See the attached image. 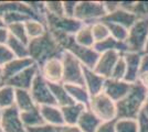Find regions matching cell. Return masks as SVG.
<instances>
[{
  "mask_svg": "<svg viewBox=\"0 0 148 132\" xmlns=\"http://www.w3.org/2000/svg\"><path fill=\"white\" fill-rule=\"evenodd\" d=\"M148 99V90L138 82L132 84L128 94L116 102L117 119H137Z\"/></svg>",
  "mask_w": 148,
  "mask_h": 132,
  "instance_id": "cell-1",
  "label": "cell"
},
{
  "mask_svg": "<svg viewBox=\"0 0 148 132\" xmlns=\"http://www.w3.org/2000/svg\"><path fill=\"white\" fill-rule=\"evenodd\" d=\"M28 51L29 57L39 66H41L50 58L61 57L65 52L59 46L49 30L42 37L30 40L28 43Z\"/></svg>",
  "mask_w": 148,
  "mask_h": 132,
  "instance_id": "cell-2",
  "label": "cell"
},
{
  "mask_svg": "<svg viewBox=\"0 0 148 132\" xmlns=\"http://www.w3.org/2000/svg\"><path fill=\"white\" fill-rule=\"evenodd\" d=\"M127 52L145 53L148 44V19H138L128 30L126 40Z\"/></svg>",
  "mask_w": 148,
  "mask_h": 132,
  "instance_id": "cell-3",
  "label": "cell"
},
{
  "mask_svg": "<svg viewBox=\"0 0 148 132\" xmlns=\"http://www.w3.org/2000/svg\"><path fill=\"white\" fill-rule=\"evenodd\" d=\"M87 108L92 111L102 122L117 120V106L116 102L107 97L104 93H101L91 98Z\"/></svg>",
  "mask_w": 148,
  "mask_h": 132,
  "instance_id": "cell-4",
  "label": "cell"
},
{
  "mask_svg": "<svg viewBox=\"0 0 148 132\" xmlns=\"http://www.w3.org/2000/svg\"><path fill=\"white\" fill-rule=\"evenodd\" d=\"M63 63V84L84 85V66L72 53L65 51L62 54Z\"/></svg>",
  "mask_w": 148,
  "mask_h": 132,
  "instance_id": "cell-5",
  "label": "cell"
},
{
  "mask_svg": "<svg viewBox=\"0 0 148 132\" xmlns=\"http://www.w3.org/2000/svg\"><path fill=\"white\" fill-rule=\"evenodd\" d=\"M106 16L103 1H79L75 10L74 18L81 21L83 24H93L103 20Z\"/></svg>",
  "mask_w": 148,
  "mask_h": 132,
  "instance_id": "cell-6",
  "label": "cell"
},
{
  "mask_svg": "<svg viewBox=\"0 0 148 132\" xmlns=\"http://www.w3.org/2000/svg\"><path fill=\"white\" fill-rule=\"evenodd\" d=\"M44 21L47 23L49 31H58L63 32L70 35H74L76 32L83 26V23L75 18H69V17H54L45 14Z\"/></svg>",
  "mask_w": 148,
  "mask_h": 132,
  "instance_id": "cell-7",
  "label": "cell"
},
{
  "mask_svg": "<svg viewBox=\"0 0 148 132\" xmlns=\"http://www.w3.org/2000/svg\"><path fill=\"white\" fill-rule=\"evenodd\" d=\"M30 93L38 107L48 106V105H56L52 91H51L50 84L44 79L40 73L36 77L34 82L31 86Z\"/></svg>",
  "mask_w": 148,
  "mask_h": 132,
  "instance_id": "cell-8",
  "label": "cell"
},
{
  "mask_svg": "<svg viewBox=\"0 0 148 132\" xmlns=\"http://www.w3.org/2000/svg\"><path fill=\"white\" fill-rule=\"evenodd\" d=\"M40 67V74L50 84L63 82V63L61 57H53L44 62Z\"/></svg>",
  "mask_w": 148,
  "mask_h": 132,
  "instance_id": "cell-9",
  "label": "cell"
},
{
  "mask_svg": "<svg viewBox=\"0 0 148 132\" xmlns=\"http://www.w3.org/2000/svg\"><path fill=\"white\" fill-rule=\"evenodd\" d=\"M40 73V67L37 64H33L32 66L25 68L18 75L13 76L12 78L6 81L5 84L13 87L14 89H25V90H30L32 84L34 82L36 77Z\"/></svg>",
  "mask_w": 148,
  "mask_h": 132,
  "instance_id": "cell-10",
  "label": "cell"
},
{
  "mask_svg": "<svg viewBox=\"0 0 148 132\" xmlns=\"http://www.w3.org/2000/svg\"><path fill=\"white\" fill-rule=\"evenodd\" d=\"M0 123L5 132H27L21 119V112L14 106L2 110Z\"/></svg>",
  "mask_w": 148,
  "mask_h": 132,
  "instance_id": "cell-11",
  "label": "cell"
},
{
  "mask_svg": "<svg viewBox=\"0 0 148 132\" xmlns=\"http://www.w3.org/2000/svg\"><path fill=\"white\" fill-rule=\"evenodd\" d=\"M121 56H122V53H119L117 51L102 53V54H99V60H97V62L95 64V67L93 69L99 75L103 76L105 78H110L112 75V72H113V69H114Z\"/></svg>",
  "mask_w": 148,
  "mask_h": 132,
  "instance_id": "cell-12",
  "label": "cell"
},
{
  "mask_svg": "<svg viewBox=\"0 0 148 132\" xmlns=\"http://www.w3.org/2000/svg\"><path fill=\"white\" fill-rule=\"evenodd\" d=\"M132 84L126 81H118L114 78H106L103 91L107 97H110L112 100L118 102L122 100L130 90Z\"/></svg>",
  "mask_w": 148,
  "mask_h": 132,
  "instance_id": "cell-13",
  "label": "cell"
},
{
  "mask_svg": "<svg viewBox=\"0 0 148 132\" xmlns=\"http://www.w3.org/2000/svg\"><path fill=\"white\" fill-rule=\"evenodd\" d=\"M68 52L72 53L74 56L76 57L79 61L81 62V64L86 67V68L93 69L95 67V64L97 62L99 57V54L94 50V47H84L74 43L69 47Z\"/></svg>",
  "mask_w": 148,
  "mask_h": 132,
  "instance_id": "cell-14",
  "label": "cell"
},
{
  "mask_svg": "<svg viewBox=\"0 0 148 132\" xmlns=\"http://www.w3.org/2000/svg\"><path fill=\"white\" fill-rule=\"evenodd\" d=\"M143 53L136 52H126L123 56L126 62V77L125 81L130 84L138 82L140 75V61H142Z\"/></svg>",
  "mask_w": 148,
  "mask_h": 132,
  "instance_id": "cell-15",
  "label": "cell"
},
{
  "mask_svg": "<svg viewBox=\"0 0 148 132\" xmlns=\"http://www.w3.org/2000/svg\"><path fill=\"white\" fill-rule=\"evenodd\" d=\"M106 78L99 75L94 69L84 67V86L91 96H95L103 91Z\"/></svg>",
  "mask_w": 148,
  "mask_h": 132,
  "instance_id": "cell-16",
  "label": "cell"
},
{
  "mask_svg": "<svg viewBox=\"0 0 148 132\" xmlns=\"http://www.w3.org/2000/svg\"><path fill=\"white\" fill-rule=\"evenodd\" d=\"M33 64H36L30 57H25V58H20V57H14L11 60L9 63H7L3 67V77H5V83L6 81L12 78L13 76L18 75L19 73H21L25 68L32 66Z\"/></svg>",
  "mask_w": 148,
  "mask_h": 132,
  "instance_id": "cell-17",
  "label": "cell"
},
{
  "mask_svg": "<svg viewBox=\"0 0 148 132\" xmlns=\"http://www.w3.org/2000/svg\"><path fill=\"white\" fill-rule=\"evenodd\" d=\"M137 20H138V18L134 13L130 12V11H127L123 8H119L115 12L106 14L103 18V21H105V22H112V23L123 25L125 28H127L128 30Z\"/></svg>",
  "mask_w": 148,
  "mask_h": 132,
  "instance_id": "cell-18",
  "label": "cell"
},
{
  "mask_svg": "<svg viewBox=\"0 0 148 132\" xmlns=\"http://www.w3.org/2000/svg\"><path fill=\"white\" fill-rule=\"evenodd\" d=\"M40 112L42 116L44 123L50 125L52 127H59L64 125V119H63V113H62L61 108L56 105H48V106H41Z\"/></svg>",
  "mask_w": 148,
  "mask_h": 132,
  "instance_id": "cell-19",
  "label": "cell"
},
{
  "mask_svg": "<svg viewBox=\"0 0 148 132\" xmlns=\"http://www.w3.org/2000/svg\"><path fill=\"white\" fill-rule=\"evenodd\" d=\"M86 109V106L81 105V104H76V102H73V104L65 106V107H62L61 110L62 113H63L64 123H66V125H77L81 116L83 114V112Z\"/></svg>",
  "mask_w": 148,
  "mask_h": 132,
  "instance_id": "cell-20",
  "label": "cell"
},
{
  "mask_svg": "<svg viewBox=\"0 0 148 132\" xmlns=\"http://www.w3.org/2000/svg\"><path fill=\"white\" fill-rule=\"evenodd\" d=\"M101 123H102V121L87 108L81 116L76 126L80 128L82 132H96L99 127L101 126Z\"/></svg>",
  "mask_w": 148,
  "mask_h": 132,
  "instance_id": "cell-21",
  "label": "cell"
},
{
  "mask_svg": "<svg viewBox=\"0 0 148 132\" xmlns=\"http://www.w3.org/2000/svg\"><path fill=\"white\" fill-rule=\"evenodd\" d=\"M50 84V83H49ZM51 87V91L53 95V98L56 100V106L60 108L69 106L71 104H73L74 101L72 100L71 96L69 95V91L65 85L63 83H58V84H50Z\"/></svg>",
  "mask_w": 148,
  "mask_h": 132,
  "instance_id": "cell-22",
  "label": "cell"
},
{
  "mask_svg": "<svg viewBox=\"0 0 148 132\" xmlns=\"http://www.w3.org/2000/svg\"><path fill=\"white\" fill-rule=\"evenodd\" d=\"M14 107L18 109L20 112H23L27 110H30L38 107L36 102L31 96L30 90L25 89H16V100H14Z\"/></svg>",
  "mask_w": 148,
  "mask_h": 132,
  "instance_id": "cell-23",
  "label": "cell"
},
{
  "mask_svg": "<svg viewBox=\"0 0 148 132\" xmlns=\"http://www.w3.org/2000/svg\"><path fill=\"white\" fill-rule=\"evenodd\" d=\"M69 95L71 96L72 100L76 104H81L84 106H88L92 96L87 91L84 85H65Z\"/></svg>",
  "mask_w": 148,
  "mask_h": 132,
  "instance_id": "cell-24",
  "label": "cell"
},
{
  "mask_svg": "<svg viewBox=\"0 0 148 132\" xmlns=\"http://www.w3.org/2000/svg\"><path fill=\"white\" fill-rule=\"evenodd\" d=\"M94 50L96 51L99 54H102L105 52H111V51H117L119 53L124 54V53L127 52V47H126V44L124 42H118L115 39L110 37L104 41L96 42L94 45Z\"/></svg>",
  "mask_w": 148,
  "mask_h": 132,
  "instance_id": "cell-25",
  "label": "cell"
},
{
  "mask_svg": "<svg viewBox=\"0 0 148 132\" xmlns=\"http://www.w3.org/2000/svg\"><path fill=\"white\" fill-rule=\"evenodd\" d=\"M25 25L29 40L40 38L48 32V26H47L45 21H43V20L30 19L27 22H25Z\"/></svg>",
  "mask_w": 148,
  "mask_h": 132,
  "instance_id": "cell-26",
  "label": "cell"
},
{
  "mask_svg": "<svg viewBox=\"0 0 148 132\" xmlns=\"http://www.w3.org/2000/svg\"><path fill=\"white\" fill-rule=\"evenodd\" d=\"M74 41L77 45H81V46L94 47L95 40L93 37L91 24H83V26L74 34Z\"/></svg>",
  "mask_w": 148,
  "mask_h": 132,
  "instance_id": "cell-27",
  "label": "cell"
},
{
  "mask_svg": "<svg viewBox=\"0 0 148 132\" xmlns=\"http://www.w3.org/2000/svg\"><path fill=\"white\" fill-rule=\"evenodd\" d=\"M21 119H22V122L25 125V129L33 128V127L40 126V125L44 123L39 107H36L33 108V109H30V110L21 112Z\"/></svg>",
  "mask_w": 148,
  "mask_h": 132,
  "instance_id": "cell-28",
  "label": "cell"
},
{
  "mask_svg": "<svg viewBox=\"0 0 148 132\" xmlns=\"http://www.w3.org/2000/svg\"><path fill=\"white\" fill-rule=\"evenodd\" d=\"M16 100V89L5 84L0 87V109L5 110L14 106Z\"/></svg>",
  "mask_w": 148,
  "mask_h": 132,
  "instance_id": "cell-29",
  "label": "cell"
},
{
  "mask_svg": "<svg viewBox=\"0 0 148 132\" xmlns=\"http://www.w3.org/2000/svg\"><path fill=\"white\" fill-rule=\"evenodd\" d=\"M7 46L9 47V50L11 51L14 57H20V58H25L29 57V51H28V44L20 41L18 39L13 38L10 35V38L7 42Z\"/></svg>",
  "mask_w": 148,
  "mask_h": 132,
  "instance_id": "cell-30",
  "label": "cell"
},
{
  "mask_svg": "<svg viewBox=\"0 0 148 132\" xmlns=\"http://www.w3.org/2000/svg\"><path fill=\"white\" fill-rule=\"evenodd\" d=\"M91 26H92V33L93 37H94V40H95V43L104 41V40H106V39H108L111 37V33H110V29L107 26V23L104 22L103 20L94 22L93 24H91Z\"/></svg>",
  "mask_w": 148,
  "mask_h": 132,
  "instance_id": "cell-31",
  "label": "cell"
},
{
  "mask_svg": "<svg viewBox=\"0 0 148 132\" xmlns=\"http://www.w3.org/2000/svg\"><path fill=\"white\" fill-rule=\"evenodd\" d=\"M105 22V21H104ZM107 26L110 29V33L113 39H115L118 42H126L127 37H128V29L125 28L123 25L116 24V23H112V22H106Z\"/></svg>",
  "mask_w": 148,
  "mask_h": 132,
  "instance_id": "cell-32",
  "label": "cell"
},
{
  "mask_svg": "<svg viewBox=\"0 0 148 132\" xmlns=\"http://www.w3.org/2000/svg\"><path fill=\"white\" fill-rule=\"evenodd\" d=\"M116 132H138L137 119H117L115 121Z\"/></svg>",
  "mask_w": 148,
  "mask_h": 132,
  "instance_id": "cell-33",
  "label": "cell"
},
{
  "mask_svg": "<svg viewBox=\"0 0 148 132\" xmlns=\"http://www.w3.org/2000/svg\"><path fill=\"white\" fill-rule=\"evenodd\" d=\"M8 31L10 33V35L13 38L18 39L20 41L25 42V43H29V38L27 34V30H25V23H14V24H10L7 26Z\"/></svg>",
  "mask_w": 148,
  "mask_h": 132,
  "instance_id": "cell-34",
  "label": "cell"
},
{
  "mask_svg": "<svg viewBox=\"0 0 148 132\" xmlns=\"http://www.w3.org/2000/svg\"><path fill=\"white\" fill-rule=\"evenodd\" d=\"M45 3V14L54 16V17H63L64 16V8H63V1L58 0H51V1H44Z\"/></svg>",
  "mask_w": 148,
  "mask_h": 132,
  "instance_id": "cell-35",
  "label": "cell"
},
{
  "mask_svg": "<svg viewBox=\"0 0 148 132\" xmlns=\"http://www.w3.org/2000/svg\"><path fill=\"white\" fill-rule=\"evenodd\" d=\"M125 77H126V62H125V58L122 54V56L119 57V60L117 61V63L113 69L110 78H114V79H118V81H125Z\"/></svg>",
  "mask_w": 148,
  "mask_h": 132,
  "instance_id": "cell-36",
  "label": "cell"
},
{
  "mask_svg": "<svg viewBox=\"0 0 148 132\" xmlns=\"http://www.w3.org/2000/svg\"><path fill=\"white\" fill-rule=\"evenodd\" d=\"M132 12L138 19H148V1H135Z\"/></svg>",
  "mask_w": 148,
  "mask_h": 132,
  "instance_id": "cell-37",
  "label": "cell"
},
{
  "mask_svg": "<svg viewBox=\"0 0 148 132\" xmlns=\"http://www.w3.org/2000/svg\"><path fill=\"white\" fill-rule=\"evenodd\" d=\"M14 56L7 46V44H0V67H3L7 63H9Z\"/></svg>",
  "mask_w": 148,
  "mask_h": 132,
  "instance_id": "cell-38",
  "label": "cell"
},
{
  "mask_svg": "<svg viewBox=\"0 0 148 132\" xmlns=\"http://www.w3.org/2000/svg\"><path fill=\"white\" fill-rule=\"evenodd\" d=\"M77 2L79 1H71V0L63 1V8H64V16L65 17L74 18L75 10H76V7H77Z\"/></svg>",
  "mask_w": 148,
  "mask_h": 132,
  "instance_id": "cell-39",
  "label": "cell"
},
{
  "mask_svg": "<svg viewBox=\"0 0 148 132\" xmlns=\"http://www.w3.org/2000/svg\"><path fill=\"white\" fill-rule=\"evenodd\" d=\"M27 132H56V128L47 125V123H42L40 126L33 127V128H28Z\"/></svg>",
  "mask_w": 148,
  "mask_h": 132,
  "instance_id": "cell-40",
  "label": "cell"
},
{
  "mask_svg": "<svg viewBox=\"0 0 148 132\" xmlns=\"http://www.w3.org/2000/svg\"><path fill=\"white\" fill-rule=\"evenodd\" d=\"M138 121V132H148V117L144 112L137 118Z\"/></svg>",
  "mask_w": 148,
  "mask_h": 132,
  "instance_id": "cell-41",
  "label": "cell"
},
{
  "mask_svg": "<svg viewBox=\"0 0 148 132\" xmlns=\"http://www.w3.org/2000/svg\"><path fill=\"white\" fill-rule=\"evenodd\" d=\"M106 14L112 12H115L121 8V1H103Z\"/></svg>",
  "mask_w": 148,
  "mask_h": 132,
  "instance_id": "cell-42",
  "label": "cell"
},
{
  "mask_svg": "<svg viewBox=\"0 0 148 132\" xmlns=\"http://www.w3.org/2000/svg\"><path fill=\"white\" fill-rule=\"evenodd\" d=\"M116 121V120H115ZM115 121H107L102 122L96 132H116L115 130Z\"/></svg>",
  "mask_w": 148,
  "mask_h": 132,
  "instance_id": "cell-43",
  "label": "cell"
},
{
  "mask_svg": "<svg viewBox=\"0 0 148 132\" xmlns=\"http://www.w3.org/2000/svg\"><path fill=\"white\" fill-rule=\"evenodd\" d=\"M56 132H82L76 125H62L56 127Z\"/></svg>",
  "mask_w": 148,
  "mask_h": 132,
  "instance_id": "cell-44",
  "label": "cell"
},
{
  "mask_svg": "<svg viewBox=\"0 0 148 132\" xmlns=\"http://www.w3.org/2000/svg\"><path fill=\"white\" fill-rule=\"evenodd\" d=\"M10 38V33L8 31V28H0V44H7Z\"/></svg>",
  "mask_w": 148,
  "mask_h": 132,
  "instance_id": "cell-45",
  "label": "cell"
},
{
  "mask_svg": "<svg viewBox=\"0 0 148 132\" xmlns=\"http://www.w3.org/2000/svg\"><path fill=\"white\" fill-rule=\"evenodd\" d=\"M148 72V52L143 53L142 61H140V73Z\"/></svg>",
  "mask_w": 148,
  "mask_h": 132,
  "instance_id": "cell-46",
  "label": "cell"
},
{
  "mask_svg": "<svg viewBox=\"0 0 148 132\" xmlns=\"http://www.w3.org/2000/svg\"><path fill=\"white\" fill-rule=\"evenodd\" d=\"M138 83H139V84H142L143 86L148 90V72L140 73L139 78H138Z\"/></svg>",
  "mask_w": 148,
  "mask_h": 132,
  "instance_id": "cell-47",
  "label": "cell"
},
{
  "mask_svg": "<svg viewBox=\"0 0 148 132\" xmlns=\"http://www.w3.org/2000/svg\"><path fill=\"white\" fill-rule=\"evenodd\" d=\"M5 85V77H3V70L2 67H0V87H2Z\"/></svg>",
  "mask_w": 148,
  "mask_h": 132,
  "instance_id": "cell-48",
  "label": "cell"
},
{
  "mask_svg": "<svg viewBox=\"0 0 148 132\" xmlns=\"http://www.w3.org/2000/svg\"><path fill=\"white\" fill-rule=\"evenodd\" d=\"M5 26H7V25L5 23V21H3V18L0 16V28H5Z\"/></svg>",
  "mask_w": 148,
  "mask_h": 132,
  "instance_id": "cell-49",
  "label": "cell"
},
{
  "mask_svg": "<svg viewBox=\"0 0 148 132\" xmlns=\"http://www.w3.org/2000/svg\"><path fill=\"white\" fill-rule=\"evenodd\" d=\"M143 112L145 113L146 116L148 117V101L146 102V105H145V107H144V110H143Z\"/></svg>",
  "mask_w": 148,
  "mask_h": 132,
  "instance_id": "cell-50",
  "label": "cell"
},
{
  "mask_svg": "<svg viewBox=\"0 0 148 132\" xmlns=\"http://www.w3.org/2000/svg\"><path fill=\"white\" fill-rule=\"evenodd\" d=\"M0 132H5L3 128H2V126H1V123H0Z\"/></svg>",
  "mask_w": 148,
  "mask_h": 132,
  "instance_id": "cell-51",
  "label": "cell"
},
{
  "mask_svg": "<svg viewBox=\"0 0 148 132\" xmlns=\"http://www.w3.org/2000/svg\"><path fill=\"white\" fill-rule=\"evenodd\" d=\"M1 113H2V110L0 109V118H1Z\"/></svg>",
  "mask_w": 148,
  "mask_h": 132,
  "instance_id": "cell-52",
  "label": "cell"
},
{
  "mask_svg": "<svg viewBox=\"0 0 148 132\" xmlns=\"http://www.w3.org/2000/svg\"><path fill=\"white\" fill-rule=\"evenodd\" d=\"M146 52H148V44H147V51H146Z\"/></svg>",
  "mask_w": 148,
  "mask_h": 132,
  "instance_id": "cell-53",
  "label": "cell"
},
{
  "mask_svg": "<svg viewBox=\"0 0 148 132\" xmlns=\"http://www.w3.org/2000/svg\"><path fill=\"white\" fill-rule=\"evenodd\" d=\"M147 101H148V99H147Z\"/></svg>",
  "mask_w": 148,
  "mask_h": 132,
  "instance_id": "cell-54",
  "label": "cell"
}]
</instances>
